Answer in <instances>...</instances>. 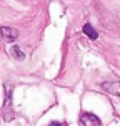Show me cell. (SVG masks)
<instances>
[{
	"label": "cell",
	"mask_w": 120,
	"mask_h": 126,
	"mask_svg": "<svg viewBox=\"0 0 120 126\" xmlns=\"http://www.w3.org/2000/svg\"><path fill=\"white\" fill-rule=\"evenodd\" d=\"M12 55H13L15 58H17V60H24V53L20 51V48L17 47V45H15V47L12 48Z\"/></svg>",
	"instance_id": "5b68a950"
},
{
	"label": "cell",
	"mask_w": 120,
	"mask_h": 126,
	"mask_svg": "<svg viewBox=\"0 0 120 126\" xmlns=\"http://www.w3.org/2000/svg\"><path fill=\"white\" fill-rule=\"evenodd\" d=\"M83 33H85L90 40H97V37H98V33L95 32V28L90 25V23H85V25H83Z\"/></svg>",
	"instance_id": "277c9868"
},
{
	"label": "cell",
	"mask_w": 120,
	"mask_h": 126,
	"mask_svg": "<svg viewBox=\"0 0 120 126\" xmlns=\"http://www.w3.org/2000/svg\"><path fill=\"white\" fill-rule=\"evenodd\" d=\"M103 90H107V91H110V93H114V94H120V83H117V81H105L103 85Z\"/></svg>",
	"instance_id": "3957f363"
},
{
	"label": "cell",
	"mask_w": 120,
	"mask_h": 126,
	"mask_svg": "<svg viewBox=\"0 0 120 126\" xmlns=\"http://www.w3.org/2000/svg\"><path fill=\"white\" fill-rule=\"evenodd\" d=\"M50 126H62V125H60V123H52Z\"/></svg>",
	"instance_id": "8992f818"
},
{
	"label": "cell",
	"mask_w": 120,
	"mask_h": 126,
	"mask_svg": "<svg viewBox=\"0 0 120 126\" xmlns=\"http://www.w3.org/2000/svg\"><path fill=\"white\" fill-rule=\"evenodd\" d=\"M0 33H2V38L5 42H13L15 38L19 37V32L15 30V28H12V27H2Z\"/></svg>",
	"instance_id": "7a4b0ae2"
},
{
	"label": "cell",
	"mask_w": 120,
	"mask_h": 126,
	"mask_svg": "<svg viewBox=\"0 0 120 126\" xmlns=\"http://www.w3.org/2000/svg\"><path fill=\"white\" fill-rule=\"evenodd\" d=\"M80 125L82 126H100V120L92 113H82L80 114Z\"/></svg>",
	"instance_id": "6da1fadb"
}]
</instances>
